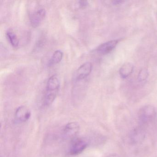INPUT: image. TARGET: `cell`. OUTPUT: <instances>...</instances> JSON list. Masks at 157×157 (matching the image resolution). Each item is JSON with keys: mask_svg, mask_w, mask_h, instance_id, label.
<instances>
[{"mask_svg": "<svg viewBox=\"0 0 157 157\" xmlns=\"http://www.w3.org/2000/svg\"><path fill=\"white\" fill-rule=\"evenodd\" d=\"M31 116L29 109L24 105H21L16 109L15 112V119L19 122L24 123L29 120Z\"/></svg>", "mask_w": 157, "mask_h": 157, "instance_id": "8992f818", "label": "cell"}, {"mask_svg": "<svg viewBox=\"0 0 157 157\" xmlns=\"http://www.w3.org/2000/svg\"><path fill=\"white\" fill-rule=\"evenodd\" d=\"M60 87V82L56 75H54L50 77L47 83L46 90L48 92L57 93Z\"/></svg>", "mask_w": 157, "mask_h": 157, "instance_id": "ba28073f", "label": "cell"}, {"mask_svg": "<svg viewBox=\"0 0 157 157\" xmlns=\"http://www.w3.org/2000/svg\"><path fill=\"white\" fill-rule=\"evenodd\" d=\"M134 70V66L132 63L127 62L124 63L119 70V74L121 78H126L129 76Z\"/></svg>", "mask_w": 157, "mask_h": 157, "instance_id": "30bf717a", "label": "cell"}, {"mask_svg": "<svg viewBox=\"0 0 157 157\" xmlns=\"http://www.w3.org/2000/svg\"><path fill=\"white\" fill-rule=\"evenodd\" d=\"M148 76V72L146 69H142L140 71L138 74V79L140 81H144L146 80Z\"/></svg>", "mask_w": 157, "mask_h": 157, "instance_id": "4fadbf2b", "label": "cell"}, {"mask_svg": "<svg viewBox=\"0 0 157 157\" xmlns=\"http://www.w3.org/2000/svg\"><path fill=\"white\" fill-rule=\"evenodd\" d=\"M6 36L10 44L13 48L18 47L19 44V39L13 30L12 29L8 30L6 33Z\"/></svg>", "mask_w": 157, "mask_h": 157, "instance_id": "8fae6325", "label": "cell"}, {"mask_svg": "<svg viewBox=\"0 0 157 157\" xmlns=\"http://www.w3.org/2000/svg\"><path fill=\"white\" fill-rule=\"evenodd\" d=\"M145 137V132L143 128L140 127L136 128L131 132L130 135L131 142L135 144L142 142Z\"/></svg>", "mask_w": 157, "mask_h": 157, "instance_id": "9c48e42d", "label": "cell"}, {"mask_svg": "<svg viewBox=\"0 0 157 157\" xmlns=\"http://www.w3.org/2000/svg\"><path fill=\"white\" fill-rule=\"evenodd\" d=\"M80 126L77 122L68 123L63 130V136L67 139H74L79 131Z\"/></svg>", "mask_w": 157, "mask_h": 157, "instance_id": "3957f363", "label": "cell"}, {"mask_svg": "<svg viewBox=\"0 0 157 157\" xmlns=\"http://www.w3.org/2000/svg\"><path fill=\"white\" fill-rule=\"evenodd\" d=\"M123 2H124V1H115L113 2V3L114 4H119Z\"/></svg>", "mask_w": 157, "mask_h": 157, "instance_id": "9a60e30c", "label": "cell"}, {"mask_svg": "<svg viewBox=\"0 0 157 157\" xmlns=\"http://www.w3.org/2000/svg\"><path fill=\"white\" fill-rule=\"evenodd\" d=\"M46 15V12L44 9H40L35 11L30 16L31 25L34 28L37 27L44 19Z\"/></svg>", "mask_w": 157, "mask_h": 157, "instance_id": "277c9868", "label": "cell"}, {"mask_svg": "<svg viewBox=\"0 0 157 157\" xmlns=\"http://www.w3.org/2000/svg\"><path fill=\"white\" fill-rule=\"evenodd\" d=\"M156 109L151 105L143 106L138 113L139 118L142 124H148L154 120L156 116Z\"/></svg>", "mask_w": 157, "mask_h": 157, "instance_id": "6da1fadb", "label": "cell"}, {"mask_svg": "<svg viewBox=\"0 0 157 157\" xmlns=\"http://www.w3.org/2000/svg\"><path fill=\"white\" fill-rule=\"evenodd\" d=\"M79 5L80 8H84L88 5V2L86 1H79Z\"/></svg>", "mask_w": 157, "mask_h": 157, "instance_id": "5bb4252c", "label": "cell"}, {"mask_svg": "<svg viewBox=\"0 0 157 157\" xmlns=\"http://www.w3.org/2000/svg\"><path fill=\"white\" fill-rule=\"evenodd\" d=\"M107 157H120L119 156V155H117V154H111V155H109Z\"/></svg>", "mask_w": 157, "mask_h": 157, "instance_id": "2e32d148", "label": "cell"}, {"mask_svg": "<svg viewBox=\"0 0 157 157\" xmlns=\"http://www.w3.org/2000/svg\"><path fill=\"white\" fill-rule=\"evenodd\" d=\"M119 40L117 39V40H111L103 43L97 48L96 51L101 55H106L108 54L113 50L114 48L116 47L118 43H119Z\"/></svg>", "mask_w": 157, "mask_h": 157, "instance_id": "52a82bcc", "label": "cell"}, {"mask_svg": "<svg viewBox=\"0 0 157 157\" xmlns=\"http://www.w3.org/2000/svg\"><path fill=\"white\" fill-rule=\"evenodd\" d=\"M63 53L61 50H57L54 52L52 57L48 63L49 66L58 64L63 58Z\"/></svg>", "mask_w": 157, "mask_h": 157, "instance_id": "7c38bea8", "label": "cell"}, {"mask_svg": "<svg viewBox=\"0 0 157 157\" xmlns=\"http://www.w3.org/2000/svg\"><path fill=\"white\" fill-rule=\"evenodd\" d=\"M92 69V65L90 62H87L83 63L77 70L76 72V80L77 81L82 80L87 78Z\"/></svg>", "mask_w": 157, "mask_h": 157, "instance_id": "5b68a950", "label": "cell"}, {"mask_svg": "<svg viewBox=\"0 0 157 157\" xmlns=\"http://www.w3.org/2000/svg\"><path fill=\"white\" fill-rule=\"evenodd\" d=\"M89 142L85 139H74L71 143L69 153L72 156L79 155L87 148Z\"/></svg>", "mask_w": 157, "mask_h": 157, "instance_id": "7a4b0ae2", "label": "cell"}]
</instances>
